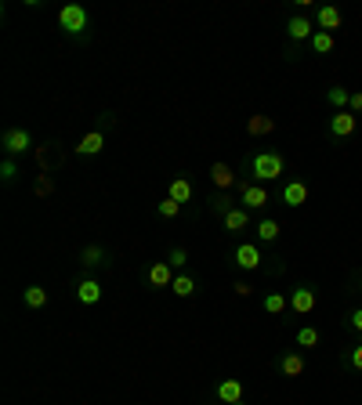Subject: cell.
Listing matches in <instances>:
<instances>
[{"label": "cell", "mask_w": 362, "mask_h": 405, "mask_svg": "<svg viewBox=\"0 0 362 405\" xmlns=\"http://www.w3.org/2000/svg\"><path fill=\"white\" fill-rule=\"evenodd\" d=\"M250 170H254V181L265 185V181H279L282 174H287V159L279 156V152L272 148H261L250 156Z\"/></svg>", "instance_id": "obj_1"}, {"label": "cell", "mask_w": 362, "mask_h": 405, "mask_svg": "<svg viewBox=\"0 0 362 405\" xmlns=\"http://www.w3.org/2000/svg\"><path fill=\"white\" fill-rule=\"evenodd\" d=\"M58 29L69 36V40H84L87 29H90V15H87V8L80 4H66V8H58Z\"/></svg>", "instance_id": "obj_2"}, {"label": "cell", "mask_w": 362, "mask_h": 405, "mask_svg": "<svg viewBox=\"0 0 362 405\" xmlns=\"http://www.w3.org/2000/svg\"><path fill=\"white\" fill-rule=\"evenodd\" d=\"M312 36H315V18H312V15L297 11V15H290V18H287V40L293 44V47H290V62L297 58V44L312 40Z\"/></svg>", "instance_id": "obj_3"}, {"label": "cell", "mask_w": 362, "mask_h": 405, "mask_svg": "<svg viewBox=\"0 0 362 405\" xmlns=\"http://www.w3.org/2000/svg\"><path fill=\"white\" fill-rule=\"evenodd\" d=\"M0 145H4V152L11 159H19V156H25V152L33 148V134L25 131V127H8L4 138H0Z\"/></svg>", "instance_id": "obj_4"}, {"label": "cell", "mask_w": 362, "mask_h": 405, "mask_svg": "<svg viewBox=\"0 0 362 405\" xmlns=\"http://www.w3.org/2000/svg\"><path fill=\"white\" fill-rule=\"evenodd\" d=\"M304 365H308L304 351H282L279 358H276V373L293 380V376H304Z\"/></svg>", "instance_id": "obj_5"}, {"label": "cell", "mask_w": 362, "mask_h": 405, "mask_svg": "<svg viewBox=\"0 0 362 405\" xmlns=\"http://www.w3.org/2000/svg\"><path fill=\"white\" fill-rule=\"evenodd\" d=\"M73 297L80 300L84 308H95V304L101 300V283H98V278H90V275L76 278V283H73Z\"/></svg>", "instance_id": "obj_6"}, {"label": "cell", "mask_w": 362, "mask_h": 405, "mask_svg": "<svg viewBox=\"0 0 362 405\" xmlns=\"http://www.w3.org/2000/svg\"><path fill=\"white\" fill-rule=\"evenodd\" d=\"M232 257H236V264L243 272H257V268H261V261H265V253H261V246H254V243H239Z\"/></svg>", "instance_id": "obj_7"}, {"label": "cell", "mask_w": 362, "mask_h": 405, "mask_svg": "<svg viewBox=\"0 0 362 405\" xmlns=\"http://www.w3.org/2000/svg\"><path fill=\"white\" fill-rule=\"evenodd\" d=\"M239 207L243 210H261V207H268V188L265 185H243L239 188Z\"/></svg>", "instance_id": "obj_8"}, {"label": "cell", "mask_w": 362, "mask_h": 405, "mask_svg": "<svg viewBox=\"0 0 362 405\" xmlns=\"http://www.w3.org/2000/svg\"><path fill=\"white\" fill-rule=\"evenodd\" d=\"M315 300H319V297H315V286H304V283H301V286L290 289V308H293L297 315H312Z\"/></svg>", "instance_id": "obj_9"}, {"label": "cell", "mask_w": 362, "mask_h": 405, "mask_svg": "<svg viewBox=\"0 0 362 405\" xmlns=\"http://www.w3.org/2000/svg\"><path fill=\"white\" fill-rule=\"evenodd\" d=\"M341 25H344L341 8H333V4H322V8H315V29H322V33H337Z\"/></svg>", "instance_id": "obj_10"}, {"label": "cell", "mask_w": 362, "mask_h": 405, "mask_svg": "<svg viewBox=\"0 0 362 405\" xmlns=\"http://www.w3.org/2000/svg\"><path fill=\"white\" fill-rule=\"evenodd\" d=\"M279 202H287L290 210L304 207V202H308V185L301 181V177H293V181H287V185H282V192H279Z\"/></svg>", "instance_id": "obj_11"}, {"label": "cell", "mask_w": 362, "mask_h": 405, "mask_svg": "<svg viewBox=\"0 0 362 405\" xmlns=\"http://www.w3.org/2000/svg\"><path fill=\"white\" fill-rule=\"evenodd\" d=\"M355 127H359L355 112H333L326 131H330V138H337V142H341V138H352L355 134Z\"/></svg>", "instance_id": "obj_12"}, {"label": "cell", "mask_w": 362, "mask_h": 405, "mask_svg": "<svg viewBox=\"0 0 362 405\" xmlns=\"http://www.w3.org/2000/svg\"><path fill=\"white\" fill-rule=\"evenodd\" d=\"M221 224H225V232L228 235H236V232H247L250 228V210H243V207H232L225 218H221Z\"/></svg>", "instance_id": "obj_13"}, {"label": "cell", "mask_w": 362, "mask_h": 405, "mask_svg": "<svg viewBox=\"0 0 362 405\" xmlns=\"http://www.w3.org/2000/svg\"><path fill=\"white\" fill-rule=\"evenodd\" d=\"M171 283H174V268L167 261H156L149 268V286L152 289H171Z\"/></svg>", "instance_id": "obj_14"}, {"label": "cell", "mask_w": 362, "mask_h": 405, "mask_svg": "<svg viewBox=\"0 0 362 405\" xmlns=\"http://www.w3.org/2000/svg\"><path fill=\"white\" fill-rule=\"evenodd\" d=\"M112 257L106 253V246H98V243H90V246H84L80 250V264L84 268H101V264H109Z\"/></svg>", "instance_id": "obj_15"}, {"label": "cell", "mask_w": 362, "mask_h": 405, "mask_svg": "<svg viewBox=\"0 0 362 405\" xmlns=\"http://www.w3.org/2000/svg\"><path fill=\"white\" fill-rule=\"evenodd\" d=\"M101 148H106V134H101L98 127H95L90 134H84V138H80V145H76V152H80V156H98Z\"/></svg>", "instance_id": "obj_16"}, {"label": "cell", "mask_w": 362, "mask_h": 405, "mask_svg": "<svg viewBox=\"0 0 362 405\" xmlns=\"http://www.w3.org/2000/svg\"><path fill=\"white\" fill-rule=\"evenodd\" d=\"M210 181H214L217 192H228V188L236 185V174H232L228 163H214V167H210Z\"/></svg>", "instance_id": "obj_17"}, {"label": "cell", "mask_w": 362, "mask_h": 405, "mask_svg": "<svg viewBox=\"0 0 362 405\" xmlns=\"http://www.w3.org/2000/svg\"><path fill=\"white\" fill-rule=\"evenodd\" d=\"M167 196H171V199H178V202H189L192 196H196V188H192V181H189V177H171V185H167Z\"/></svg>", "instance_id": "obj_18"}, {"label": "cell", "mask_w": 362, "mask_h": 405, "mask_svg": "<svg viewBox=\"0 0 362 405\" xmlns=\"http://www.w3.org/2000/svg\"><path fill=\"white\" fill-rule=\"evenodd\" d=\"M217 402L221 405L243 402V380H221V384H217Z\"/></svg>", "instance_id": "obj_19"}, {"label": "cell", "mask_w": 362, "mask_h": 405, "mask_svg": "<svg viewBox=\"0 0 362 405\" xmlns=\"http://www.w3.org/2000/svg\"><path fill=\"white\" fill-rule=\"evenodd\" d=\"M279 232H282V228H279V221H276V218H261V221L254 224V235L261 239V243H268V246L279 239Z\"/></svg>", "instance_id": "obj_20"}, {"label": "cell", "mask_w": 362, "mask_h": 405, "mask_svg": "<svg viewBox=\"0 0 362 405\" xmlns=\"http://www.w3.org/2000/svg\"><path fill=\"white\" fill-rule=\"evenodd\" d=\"M272 131H276V120L272 116H250L247 120V134L250 138H268Z\"/></svg>", "instance_id": "obj_21"}, {"label": "cell", "mask_w": 362, "mask_h": 405, "mask_svg": "<svg viewBox=\"0 0 362 405\" xmlns=\"http://www.w3.org/2000/svg\"><path fill=\"white\" fill-rule=\"evenodd\" d=\"M22 304H25V308H33V311H40L47 304V289L44 286H25L22 289Z\"/></svg>", "instance_id": "obj_22"}, {"label": "cell", "mask_w": 362, "mask_h": 405, "mask_svg": "<svg viewBox=\"0 0 362 405\" xmlns=\"http://www.w3.org/2000/svg\"><path fill=\"white\" fill-rule=\"evenodd\" d=\"M196 289H200V283H196L192 275H185V272L174 275V283H171V293H174V297H192Z\"/></svg>", "instance_id": "obj_23"}, {"label": "cell", "mask_w": 362, "mask_h": 405, "mask_svg": "<svg viewBox=\"0 0 362 405\" xmlns=\"http://www.w3.org/2000/svg\"><path fill=\"white\" fill-rule=\"evenodd\" d=\"M326 101L333 105V112H348V105H352V91H348V87H330Z\"/></svg>", "instance_id": "obj_24"}, {"label": "cell", "mask_w": 362, "mask_h": 405, "mask_svg": "<svg viewBox=\"0 0 362 405\" xmlns=\"http://www.w3.org/2000/svg\"><path fill=\"white\" fill-rule=\"evenodd\" d=\"M308 44H312V55H330V51L337 47V40H333V33H322V29H315V36H312Z\"/></svg>", "instance_id": "obj_25"}, {"label": "cell", "mask_w": 362, "mask_h": 405, "mask_svg": "<svg viewBox=\"0 0 362 405\" xmlns=\"http://www.w3.org/2000/svg\"><path fill=\"white\" fill-rule=\"evenodd\" d=\"M261 308H265V315H282V311L290 308V297H282V293H265Z\"/></svg>", "instance_id": "obj_26"}, {"label": "cell", "mask_w": 362, "mask_h": 405, "mask_svg": "<svg viewBox=\"0 0 362 405\" xmlns=\"http://www.w3.org/2000/svg\"><path fill=\"white\" fill-rule=\"evenodd\" d=\"M293 340H297V348H319V340H322V337H319V329H315V326H301Z\"/></svg>", "instance_id": "obj_27"}, {"label": "cell", "mask_w": 362, "mask_h": 405, "mask_svg": "<svg viewBox=\"0 0 362 405\" xmlns=\"http://www.w3.org/2000/svg\"><path fill=\"white\" fill-rule=\"evenodd\" d=\"M0 181H4V185H15L19 181V159L4 156V163H0Z\"/></svg>", "instance_id": "obj_28"}, {"label": "cell", "mask_w": 362, "mask_h": 405, "mask_svg": "<svg viewBox=\"0 0 362 405\" xmlns=\"http://www.w3.org/2000/svg\"><path fill=\"white\" fill-rule=\"evenodd\" d=\"M33 192H36V196H51V192H55V177H51L47 170H44V174H36Z\"/></svg>", "instance_id": "obj_29"}, {"label": "cell", "mask_w": 362, "mask_h": 405, "mask_svg": "<svg viewBox=\"0 0 362 405\" xmlns=\"http://www.w3.org/2000/svg\"><path fill=\"white\" fill-rule=\"evenodd\" d=\"M210 210L217 213V218H225V213L232 210V199H228V192H214V196H210Z\"/></svg>", "instance_id": "obj_30"}, {"label": "cell", "mask_w": 362, "mask_h": 405, "mask_svg": "<svg viewBox=\"0 0 362 405\" xmlns=\"http://www.w3.org/2000/svg\"><path fill=\"white\" fill-rule=\"evenodd\" d=\"M167 264H171L174 272H181V268L189 264V250H185V246H174L171 253H167Z\"/></svg>", "instance_id": "obj_31"}, {"label": "cell", "mask_w": 362, "mask_h": 405, "mask_svg": "<svg viewBox=\"0 0 362 405\" xmlns=\"http://www.w3.org/2000/svg\"><path fill=\"white\" fill-rule=\"evenodd\" d=\"M156 213L171 221V218H178V213H181V202H178V199H171V196H163V202L156 207Z\"/></svg>", "instance_id": "obj_32"}, {"label": "cell", "mask_w": 362, "mask_h": 405, "mask_svg": "<svg viewBox=\"0 0 362 405\" xmlns=\"http://www.w3.org/2000/svg\"><path fill=\"white\" fill-rule=\"evenodd\" d=\"M348 362H352L355 373H362V344H352V351H348Z\"/></svg>", "instance_id": "obj_33"}, {"label": "cell", "mask_w": 362, "mask_h": 405, "mask_svg": "<svg viewBox=\"0 0 362 405\" xmlns=\"http://www.w3.org/2000/svg\"><path fill=\"white\" fill-rule=\"evenodd\" d=\"M348 322H352V329H355V333H362V304H359V308H355L352 315H348Z\"/></svg>", "instance_id": "obj_34"}, {"label": "cell", "mask_w": 362, "mask_h": 405, "mask_svg": "<svg viewBox=\"0 0 362 405\" xmlns=\"http://www.w3.org/2000/svg\"><path fill=\"white\" fill-rule=\"evenodd\" d=\"M232 289H236V297H250V293H254V286L247 283V278H239V283L232 286Z\"/></svg>", "instance_id": "obj_35"}, {"label": "cell", "mask_w": 362, "mask_h": 405, "mask_svg": "<svg viewBox=\"0 0 362 405\" xmlns=\"http://www.w3.org/2000/svg\"><path fill=\"white\" fill-rule=\"evenodd\" d=\"M112 123H116V116H112V112H101V116H98V131L106 134V127H112Z\"/></svg>", "instance_id": "obj_36"}, {"label": "cell", "mask_w": 362, "mask_h": 405, "mask_svg": "<svg viewBox=\"0 0 362 405\" xmlns=\"http://www.w3.org/2000/svg\"><path fill=\"white\" fill-rule=\"evenodd\" d=\"M348 112H355V116L362 112V91H355V94H352V105H348Z\"/></svg>", "instance_id": "obj_37"}, {"label": "cell", "mask_w": 362, "mask_h": 405, "mask_svg": "<svg viewBox=\"0 0 362 405\" xmlns=\"http://www.w3.org/2000/svg\"><path fill=\"white\" fill-rule=\"evenodd\" d=\"M232 405H247V402H232Z\"/></svg>", "instance_id": "obj_38"}, {"label": "cell", "mask_w": 362, "mask_h": 405, "mask_svg": "<svg viewBox=\"0 0 362 405\" xmlns=\"http://www.w3.org/2000/svg\"><path fill=\"white\" fill-rule=\"evenodd\" d=\"M359 297H362V289H359Z\"/></svg>", "instance_id": "obj_39"}]
</instances>
